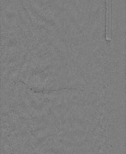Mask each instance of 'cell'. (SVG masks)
<instances>
[{
    "label": "cell",
    "mask_w": 126,
    "mask_h": 154,
    "mask_svg": "<svg viewBox=\"0 0 126 154\" xmlns=\"http://www.w3.org/2000/svg\"><path fill=\"white\" fill-rule=\"evenodd\" d=\"M106 33L107 39H111V8L110 1H107Z\"/></svg>",
    "instance_id": "cell-1"
}]
</instances>
